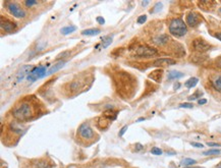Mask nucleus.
<instances>
[{
	"label": "nucleus",
	"mask_w": 221,
	"mask_h": 168,
	"mask_svg": "<svg viewBox=\"0 0 221 168\" xmlns=\"http://www.w3.org/2000/svg\"><path fill=\"white\" fill-rule=\"evenodd\" d=\"M12 115L15 119L23 122V121L30 120L35 115V108L30 101L26 100L13 109Z\"/></svg>",
	"instance_id": "nucleus-1"
},
{
	"label": "nucleus",
	"mask_w": 221,
	"mask_h": 168,
	"mask_svg": "<svg viewBox=\"0 0 221 168\" xmlns=\"http://www.w3.org/2000/svg\"><path fill=\"white\" fill-rule=\"evenodd\" d=\"M169 32L175 37H182L187 34V29L182 18H174L169 25Z\"/></svg>",
	"instance_id": "nucleus-2"
},
{
	"label": "nucleus",
	"mask_w": 221,
	"mask_h": 168,
	"mask_svg": "<svg viewBox=\"0 0 221 168\" xmlns=\"http://www.w3.org/2000/svg\"><path fill=\"white\" fill-rule=\"evenodd\" d=\"M49 67V64L47 65H41V66H37L34 67L32 69V71L29 73V76H27V80L30 81V83H34L35 81H37L38 79L44 78L46 76V71Z\"/></svg>",
	"instance_id": "nucleus-3"
},
{
	"label": "nucleus",
	"mask_w": 221,
	"mask_h": 168,
	"mask_svg": "<svg viewBox=\"0 0 221 168\" xmlns=\"http://www.w3.org/2000/svg\"><path fill=\"white\" fill-rule=\"evenodd\" d=\"M6 6H7L8 11L13 16H15V17L23 18V17H25V16H26L25 10L20 8V6L18 5L16 3H13V2H8V3H6Z\"/></svg>",
	"instance_id": "nucleus-4"
},
{
	"label": "nucleus",
	"mask_w": 221,
	"mask_h": 168,
	"mask_svg": "<svg viewBox=\"0 0 221 168\" xmlns=\"http://www.w3.org/2000/svg\"><path fill=\"white\" fill-rule=\"evenodd\" d=\"M156 54H157L156 49L148 47V46H141V47H139L137 49V51H136V55L140 56V57L149 58V57H152V56H154Z\"/></svg>",
	"instance_id": "nucleus-5"
},
{
	"label": "nucleus",
	"mask_w": 221,
	"mask_h": 168,
	"mask_svg": "<svg viewBox=\"0 0 221 168\" xmlns=\"http://www.w3.org/2000/svg\"><path fill=\"white\" fill-rule=\"evenodd\" d=\"M79 134L83 139L86 140H90L94 137V132L92 129V127H90V124L87 122L83 123V124L80 125L79 127Z\"/></svg>",
	"instance_id": "nucleus-6"
},
{
	"label": "nucleus",
	"mask_w": 221,
	"mask_h": 168,
	"mask_svg": "<svg viewBox=\"0 0 221 168\" xmlns=\"http://www.w3.org/2000/svg\"><path fill=\"white\" fill-rule=\"evenodd\" d=\"M193 47L195 48V50L199 51V52H206L210 49L211 46L203 39H196L193 42Z\"/></svg>",
	"instance_id": "nucleus-7"
},
{
	"label": "nucleus",
	"mask_w": 221,
	"mask_h": 168,
	"mask_svg": "<svg viewBox=\"0 0 221 168\" xmlns=\"http://www.w3.org/2000/svg\"><path fill=\"white\" fill-rule=\"evenodd\" d=\"M0 25H1L2 31H4L6 33H11L16 29V25L15 24V23L10 22V20H4L3 17H1Z\"/></svg>",
	"instance_id": "nucleus-8"
},
{
	"label": "nucleus",
	"mask_w": 221,
	"mask_h": 168,
	"mask_svg": "<svg viewBox=\"0 0 221 168\" xmlns=\"http://www.w3.org/2000/svg\"><path fill=\"white\" fill-rule=\"evenodd\" d=\"M34 68V67L32 66V65H25V66L22 67V69L20 71V72L18 73V76H16V81H18V83H20L23 79H25L26 76H29V73L31 71H32V69Z\"/></svg>",
	"instance_id": "nucleus-9"
},
{
	"label": "nucleus",
	"mask_w": 221,
	"mask_h": 168,
	"mask_svg": "<svg viewBox=\"0 0 221 168\" xmlns=\"http://www.w3.org/2000/svg\"><path fill=\"white\" fill-rule=\"evenodd\" d=\"M172 64H175V60L171 59V58H159V59L155 60L153 63L154 66H169Z\"/></svg>",
	"instance_id": "nucleus-10"
},
{
	"label": "nucleus",
	"mask_w": 221,
	"mask_h": 168,
	"mask_svg": "<svg viewBox=\"0 0 221 168\" xmlns=\"http://www.w3.org/2000/svg\"><path fill=\"white\" fill-rule=\"evenodd\" d=\"M200 20H199V15L195 12H191L187 15V24L191 27H196L197 25L199 24Z\"/></svg>",
	"instance_id": "nucleus-11"
},
{
	"label": "nucleus",
	"mask_w": 221,
	"mask_h": 168,
	"mask_svg": "<svg viewBox=\"0 0 221 168\" xmlns=\"http://www.w3.org/2000/svg\"><path fill=\"white\" fill-rule=\"evenodd\" d=\"M169 41V37L167 36V35H161V36H158L157 38L154 39V43L156 44V45H164V44H166L167 42Z\"/></svg>",
	"instance_id": "nucleus-12"
},
{
	"label": "nucleus",
	"mask_w": 221,
	"mask_h": 168,
	"mask_svg": "<svg viewBox=\"0 0 221 168\" xmlns=\"http://www.w3.org/2000/svg\"><path fill=\"white\" fill-rule=\"evenodd\" d=\"M64 64H65V61H60V62H58V63H56L55 65H53V66L51 67V68L46 72V76H49V74H52V73H54V72H56L57 71H59L61 67H63V65H64Z\"/></svg>",
	"instance_id": "nucleus-13"
},
{
	"label": "nucleus",
	"mask_w": 221,
	"mask_h": 168,
	"mask_svg": "<svg viewBox=\"0 0 221 168\" xmlns=\"http://www.w3.org/2000/svg\"><path fill=\"white\" fill-rule=\"evenodd\" d=\"M33 168H52V165L45 160H40L37 163H34Z\"/></svg>",
	"instance_id": "nucleus-14"
},
{
	"label": "nucleus",
	"mask_w": 221,
	"mask_h": 168,
	"mask_svg": "<svg viewBox=\"0 0 221 168\" xmlns=\"http://www.w3.org/2000/svg\"><path fill=\"white\" fill-rule=\"evenodd\" d=\"M101 31L99 29H88V30H84L82 32V34L85 35V36H96V35L100 34Z\"/></svg>",
	"instance_id": "nucleus-15"
},
{
	"label": "nucleus",
	"mask_w": 221,
	"mask_h": 168,
	"mask_svg": "<svg viewBox=\"0 0 221 168\" xmlns=\"http://www.w3.org/2000/svg\"><path fill=\"white\" fill-rule=\"evenodd\" d=\"M183 76H185V74H183L182 72L176 71H170L168 73V79H169V80H176V79L182 78Z\"/></svg>",
	"instance_id": "nucleus-16"
},
{
	"label": "nucleus",
	"mask_w": 221,
	"mask_h": 168,
	"mask_svg": "<svg viewBox=\"0 0 221 168\" xmlns=\"http://www.w3.org/2000/svg\"><path fill=\"white\" fill-rule=\"evenodd\" d=\"M76 30H77V27H74V25H67V27L62 28V29L60 30V32H61V34H63V35H69V34L74 33Z\"/></svg>",
	"instance_id": "nucleus-17"
},
{
	"label": "nucleus",
	"mask_w": 221,
	"mask_h": 168,
	"mask_svg": "<svg viewBox=\"0 0 221 168\" xmlns=\"http://www.w3.org/2000/svg\"><path fill=\"white\" fill-rule=\"evenodd\" d=\"M212 85H213V88L215 89L216 91L221 93V76H217V78L212 81Z\"/></svg>",
	"instance_id": "nucleus-18"
},
{
	"label": "nucleus",
	"mask_w": 221,
	"mask_h": 168,
	"mask_svg": "<svg viewBox=\"0 0 221 168\" xmlns=\"http://www.w3.org/2000/svg\"><path fill=\"white\" fill-rule=\"evenodd\" d=\"M196 163H197L196 160L191 159V158H185V159H183L182 162H180V165H182V166L190 167V166H193V165H195Z\"/></svg>",
	"instance_id": "nucleus-19"
},
{
	"label": "nucleus",
	"mask_w": 221,
	"mask_h": 168,
	"mask_svg": "<svg viewBox=\"0 0 221 168\" xmlns=\"http://www.w3.org/2000/svg\"><path fill=\"white\" fill-rule=\"evenodd\" d=\"M198 81H199V80L197 78H191L190 80H187V81H185V87L187 88H189V89H192V88H194L195 86L198 84Z\"/></svg>",
	"instance_id": "nucleus-20"
},
{
	"label": "nucleus",
	"mask_w": 221,
	"mask_h": 168,
	"mask_svg": "<svg viewBox=\"0 0 221 168\" xmlns=\"http://www.w3.org/2000/svg\"><path fill=\"white\" fill-rule=\"evenodd\" d=\"M220 153H221V151H220V150H217V149H210V150L204 151V152H203V155H205V156L218 155V154H220Z\"/></svg>",
	"instance_id": "nucleus-21"
},
{
	"label": "nucleus",
	"mask_w": 221,
	"mask_h": 168,
	"mask_svg": "<svg viewBox=\"0 0 221 168\" xmlns=\"http://www.w3.org/2000/svg\"><path fill=\"white\" fill-rule=\"evenodd\" d=\"M111 43H112V37L111 36H107V37H105V38H103V43H102L103 48H107Z\"/></svg>",
	"instance_id": "nucleus-22"
},
{
	"label": "nucleus",
	"mask_w": 221,
	"mask_h": 168,
	"mask_svg": "<svg viewBox=\"0 0 221 168\" xmlns=\"http://www.w3.org/2000/svg\"><path fill=\"white\" fill-rule=\"evenodd\" d=\"M10 127L12 128V129L15 130V132H18V134H22V132H23L22 127H18L16 123H11V124H10Z\"/></svg>",
	"instance_id": "nucleus-23"
},
{
	"label": "nucleus",
	"mask_w": 221,
	"mask_h": 168,
	"mask_svg": "<svg viewBox=\"0 0 221 168\" xmlns=\"http://www.w3.org/2000/svg\"><path fill=\"white\" fill-rule=\"evenodd\" d=\"M70 54V52L69 51H65V52H62V53H60L59 55H57V57H56V60H59V59H62V58H65V57H67Z\"/></svg>",
	"instance_id": "nucleus-24"
},
{
	"label": "nucleus",
	"mask_w": 221,
	"mask_h": 168,
	"mask_svg": "<svg viewBox=\"0 0 221 168\" xmlns=\"http://www.w3.org/2000/svg\"><path fill=\"white\" fill-rule=\"evenodd\" d=\"M151 153L153 154V155L159 156V155H161V154H162V150H160L159 148H157V147H154V148L151 150Z\"/></svg>",
	"instance_id": "nucleus-25"
},
{
	"label": "nucleus",
	"mask_w": 221,
	"mask_h": 168,
	"mask_svg": "<svg viewBox=\"0 0 221 168\" xmlns=\"http://www.w3.org/2000/svg\"><path fill=\"white\" fill-rule=\"evenodd\" d=\"M201 96H202V92L198 91L196 94H194V95H192V96H190L189 97V100H190V101H192V100H196V99H198V98L201 97Z\"/></svg>",
	"instance_id": "nucleus-26"
},
{
	"label": "nucleus",
	"mask_w": 221,
	"mask_h": 168,
	"mask_svg": "<svg viewBox=\"0 0 221 168\" xmlns=\"http://www.w3.org/2000/svg\"><path fill=\"white\" fill-rule=\"evenodd\" d=\"M147 20V15H141V16H139V18L137 20V23L138 24H144V23Z\"/></svg>",
	"instance_id": "nucleus-27"
},
{
	"label": "nucleus",
	"mask_w": 221,
	"mask_h": 168,
	"mask_svg": "<svg viewBox=\"0 0 221 168\" xmlns=\"http://www.w3.org/2000/svg\"><path fill=\"white\" fill-rule=\"evenodd\" d=\"M25 4L28 6V7H31V6L38 4V1H34V0H28V1H26V2H25Z\"/></svg>",
	"instance_id": "nucleus-28"
},
{
	"label": "nucleus",
	"mask_w": 221,
	"mask_h": 168,
	"mask_svg": "<svg viewBox=\"0 0 221 168\" xmlns=\"http://www.w3.org/2000/svg\"><path fill=\"white\" fill-rule=\"evenodd\" d=\"M180 108H193L194 107V105L191 104V103H182L179 105Z\"/></svg>",
	"instance_id": "nucleus-29"
},
{
	"label": "nucleus",
	"mask_w": 221,
	"mask_h": 168,
	"mask_svg": "<svg viewBox=\"0 0 221 168\" xmlns=\"http://www.w3.org/2000/svg\"><path fill=\"white\" fill-rule=\"evenodd\" d=\"M160 7H162V3H160V2H158V3L155 5V9L153 11H151V13H154V12H157V11H159L160 10Z\"/></svg>",
	"instance_id": "nucleus-30"
},
{
	"label": "nucleus",
	"mask_w": 221,
	"mask_h": 168,
	"mask_svg": "<svg viewBox=\"0 0 221 168\" xmlns=\"http://www.w3.org/2000/svg\"><path fill=\"white\" fill-rule=\"evenodd\" d=\"M126 129H128V127H126V125H124V127L120 129V132H119V137H122V136H123L124 132H126Z\"/></svg>",
	"instance_id": "nucleus-31"
},
{
	"label": "nucleus",
	"mask_w": 221,
	"mask_h": 168,
	"mask_svg": "<svg viewBox=\"0 0 221 168\" xmlns=\"http://www.w3.org/2000/svg\"><path fill=\"white\" fill-rule=\"evenodd\" d=\"M191 145H192L193 147H196V148H203V147H204L202 144H200V143H195V142H192Z\"/></svg>",
	"instance_id": "nucleus-32"
},
{
	"label": "nucleus",
	"mask_w": 221,
	"mask_h": 168,
	"mask_svg": "<svg viewBox=\"0 0 221 168\" xmlns=\"http://www.w3.org/2000/svg\"><path fill=\"white\" fill-rule=\"evenodd\" d=\"M97 22L99 23L100 25H104V24H105L104 18H103V17H101V16H98V17H97Z\"/></svg>",
	"instance_id": "nucleus-33"
},
{
	"label": "nucleus",
	"mask_w": 221,
	"mask_h": 168,
	"mask_svg": "<svg viewBox=\"0 0 221 168\" xmlns=\"http://www.w3.org/2000/svg\"><path fill=\"white\" fill-rule=\"evenodd\" d=\"M207 145L210 147H220V144H217V143H212V142H208Z\"/></svg>",
	"instance_id": "nucleus-34"
},
{
	"label": "nucleus",
	"mask_w": 221,
	"mask_h": 168,
	"mask_svg": "<svg viewBox=\"0 0 221 168\" xmlns=\"http://www.w3.org/2000/svg\"><path fill=\"white\" fill-rule=\"evenodd\" d=\"M199 105H203V104H206L207 103V100L206 99H200L198 101Z\"/></svg>",
	"instance_id": "nucleus-35"
},
{
	"label": "nucleus",
	"mask_w": 221,
	"mask_h": 168,
	"mask_svg": "<svg viewBox=\"0 0 221 168\" xmlns=\"http://www.w3.org/2000/svg\"><path fill=\"white\" fill-rule=\"evenodd\" d=\"M216 64H217V66H219L221 68V56L217 58V60H216Z\"/></svg>",
	"instance_id": "nucleus-36"
},
{
	"label": "nucleus",
	"mask_w": 221,
	"mask_h": 168,
	"mask_svg": "<svg viewBox=\"0 0 221 168\" xmlns=\"http://www.w3.org/2000/svg\"><path fill=\"white\" fill-rule=\"evenodd\" d=\"M136 147H137V151H140V150H142V149H143V146L141 144H137V145H136Z\"/></svg>",
	"instance_id": "nucleus-37"
},
{
	"label": "nucleus",
	"mask_w": 221,
	"mask_h": 168,
	"mask_svg": "<svg viewBox=\"0 0 221 168\" xmlns=\"http://www.w3.org/2000/svg\"><path fill=\"white\" fill-rule=\"evenodd\" d=\"M215 38H217L218 40L221 41V33H217V34H215Z\"/></svg>",
	"instance_id": "nucleus-38"
},
{
	"label": "nucleus",
	"mask_w": 221,
	"mask_h": 168,
	"mask_svg": "<svg viewBox=\"0 0 221 168\" xmlns=\"http://www.w3.org/2000/svg\"><path fill=\"white\" fill-rule=\"evenodd\" d=\"M179 87H180V84H179V83H177V84H175V85H174V87H173V89H174V90H176V89H178Z\"/></svg>",
	"instance_id": "nucleus-39"
},
{
	"label": "nucleus",
	"mask_w": 221,
	"mask_h": 168,
	"mask_svg": "<svg viewBox=\"0 0 221 168\" xmlns=\"http://www.w3.org/2000/svg\"><path fill=\"white\" fill-rule=\"evenodd\" d=\"M148 4H149V1H143L142 2V5L143 6H146V5H148Z\"/></svg>",
	"instance_id": "nucleus-40"
},
{
	"label": "nucleus",
	"mask_w": 221,
	"mask_h": 168,
	"mask_svg": "<svg viewBox=\"0 0 221 168\" xmlns=\"http://www.w3.org/2000/svg\"><path fill=\"white\" fill-rule=\"evenodd\" d=\"M143 120H145V118H144V117H141V118H139V119H138L137 121L139 122V121H143Z\"/></svg>",
	"instance_id": "nucleus-41"
},
{
	"label": "nucleus",
	"mask_w": 221,
	"mask_h": 168,
	"mask_svg": "<svg viewBox=\"0 0 221 168\" xmlns=\"http://www.w3.org/2000/svg\"><path fill=\"white\" fill-rule=\"evenodd\" d=\"M216 168H221V162L217 165V166H216Z\"/></svg>",
	"instance_id": "nucleus-42"
},
{
	"label": "nucleus",
	"mask_w": 221,
	"mask_h": 168,
	"mask_svg": "<svg viewBox=\"0 0 221 168\" xmlns=\"http://www.w3.org/2000/svg\"><path fill=\"white\" fill-rule=\"evenodd\" d=\"M185 168H202V167H185Z\"/></svg>",
	"instance_id": "nucleus-43"
},
{
	"label": "nucleus",
	"mask_w": 221,
	"mask_h": 168,
	"mask_svg": "<svg viewBox=\"0 0 221 168\" xmlns=\"http://www.w3.org/2000/svg\"><path fill=\"white\" fill-rule=\"evenodd\" d=\"M219 12H221V8H219Z\"/></svg>",
	"instance_id": "nucleus-44"
}]
</instances>
